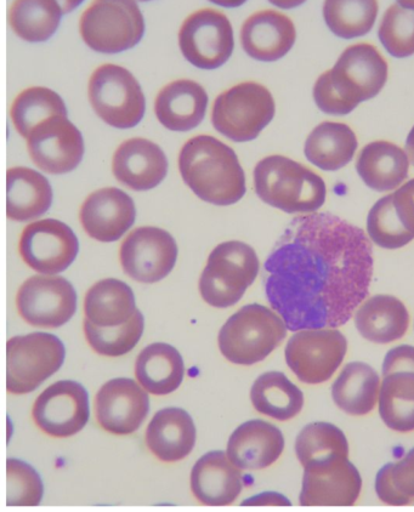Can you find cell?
<instances>
[{
	"mask_svg": "<svg viewBox=\"0 0 414 512\" xmlns=\"http://www.w3.org/2000/svg\"><path fill=\"white\" fill-rule=\"evenodd\" d=\"M265 293L288 331L344 326L370 292L365 232L328 213L294 219L265 261Z\"/></svg>",
	"mask_w": 414,
	"mask_h": 512,
	"instance_id": "6da1fadb",
	"label": "cell"
},
{
	"mask_svg": "<svg viewBox=\"0 0 414 512\" xmlns=\"http://www.w3.org/2000/svg\"><path fill=\"white\" fill-rule=\"evenodd\" d=\"M181 178L202 201L231 206L246 195V175L236 152L211 135H197L179 155Z\"/></svg>",
	"mask_w": 414,
	"mask_h": 512,
	"instance_id": "7a4b0ae2",
	"label": "cell"
},
{
	"mask_svg": "<svg viewBox=\"0 0 414 512\" xmlns=\"http://www.w3.org/2000/svg\"><path fill=\"white\" fill-rule=\"evenodd\" d=\"M255 192L269 206L287 214H314L326 202L321 176L285 156H269L254 169Z\"/></svg>",
	"mask_w": 414,
	"mask_h": 512,
	"instance_id": "3957f363",
	"label": "cell"
},
{
	"mask_svg": "<svg viewBox=\"0 0 414 512\" xmlns=\"http://www.w3.org/2000/svg\"><path fill=\"white\" fill-rule=\"evenodd\" d=\"M283 318L269 307L243 306L220 329L221 354L231 363L252 366L262 362L287 337Z\"/></svg>",
	"mask_w": 414,
	"mask_h": 512,
	"instance_id": "277c9868",
	"label": "cell"
},
{
	"mask_svg": "<svg viewBox=\"0 0 414 512\" xmlns=\"http://www.w3.org/2000/svg\"><path fill=\"white\" fill-rule=\"evenodd\" d=\"M258 273V255L251 246L238 241L220 243L202 272L198 284L201 297L218 309L235 305L257 280Z\"/></svg>",
	"mask_w": 414,
	"mask_h": 512,
	"instance_id": "5b68a950",
	"label": "cell"
},
{
	"mask_svg": "<svg viewBox=\"0 0 414 512\" xmlns=\"http://www.w3.org/2000/svg\"><path fill=\"white\" fill-rule=\"evenodd\" d=\"M79 32L90 49L118 54L140 43L145 20L136 0H93L79 20Z\"/></svg>",
	"mask_w": 414,
	"mask_h": 512,
	"instance_id": "8992f818",
	"label": "cell"
},
{
	"mask_svg": "<svg viewBox=\"0 0 414 512\" xmlns=\"http://www.w3.org/2000/svg\"><path fill=\"white\" fill-rule=\"evenodd\" d=\"M276 105L269 89L245 82L221 93L214 101L215 130L235 142L257 139L275 117Z\"/></svg>",
	"mask_w": 414,
	"mask_h": 512,
	"instance_id": "52a82bcc",
	"label": "cell"
},
{
	"mask_svg": "<svg viewBox=\"0 0 414 512\" xmlns=\"http://www.w3.org/2000/svg\"><path fill=\"white\" fill-rule=\"evenodd\" d=\"M88 96L96 115L117 129L134 128L144 118L143 89L127 68L106 64L89 79Z\"/></svg>",
	"mask_w": 414,
	"mask_h": 512,
	"instance_id": "ba28073f",
	"label": "cell"
},
{
	"mask_svg": "<svg viewBox=\"0 0 414 512\" xmlns=\"http://www.w3.org/2000/svg\"><path fill=\"white\" fill-rule=\"evenodd\" d=\"M66 350L56 335L32 333L11 338L7 344V389L25 395L59 371Z\"/></svg>",
	"mask_w": 414,
	"mask_h": 512,
	"instance_id": "9c48e42d",
	"label": "cell"
},
{
	"mask_svg": "<svg viewBox=\"0 0 414 512\" xmlns=\"http://www.w3.org/2000/svg\"><path fill=\"white\" fill-rule=\"evenodd\" d=\"M326 73L332 88L351 113L361 102L381 93L388 81V62L374 45L359 43L345 49L336 65Z\"/></svg>",
	"mask_w": 414,
	"mask_h": 512,
	"instance_id": "30bf717a",
	"label": "cell"
},
{
	"mask_svg": "<svg viewBox=\"0 0 414 512\" xmlns=\"http://www.w3.org/2000/svg\"><path fill=\"white\" fill-rule=\"evenodd\" d=\"M348 340L334 328L302 329L293 334L286 346L288 367L305 384L330 380L343 363Z\"/></svg>",
	"mask_w": 414,
	"mask_h": 512,
	"instance_id": "8fae6325",
	"label": "cell"
},
{
	"mask_svg": "<svg viewBox=\"0 0 414 512\" xmlns=\"http://www.w3.org/2000/svg\"><path fill=\"white\" fill-rule=\"evenodd\" d=\"M179 47L184 58L201 70L223 66L235 47L228 16L211 8L187 16L179 31Z\"/></svg>",
	"mask_w": 414,
	"mask_h": 512,
	"instance_id": "7c38bea8",
	"label": "cell"
},
{
	"mask_svg": "<svg viewBox=\"0 0 414 512\" xmlns=\"http://www.w3.org/2000/svg\"><path fill=\"white\" fill-rule=\"evenodd\" d=\"M16 306L22 320L31 326L59 328L75 316L77 293L64 277L33 276L17 292Z\"/></svg>",
	"mask_w": 414,
	"mask_h": 512,
	"instance_id": "4fadbf2b",
	"label": "cell"
},
{
	"mask_svg": "<svg viewBox=\"0 0 414 512\" xmlns=\"http://www.w3.org/2000/svg\"><path fill=\"white\" fill-rule=\"evenodd\" d=\"M177 259V242L169 232L158 227H139L119 249L123 271L140 283L162 281L173 271Z\"/></svg>",
	"mask_w": 414,
	"mask_h": 512,
	"instance_id": "5bb4252c",
	"label": "cell"
},
{
	"mask_svg": "<svg viewBox=\"0 0 414 512\" xmlns=\"http://www.w3.org/2000/svg\"><path fill=\"white\" fill-rule=\"evenodd\" d=\"M22 260L42 275H58L76 260L79 242L71 227L55 219L34 221L22 231Z\"/></svg>",
	"mask_w": 414,
	"mask_h": 512,
	"instance_id": "9a60e30c",
	"label": "cell"
},
{
	"mask_svg": "<svg viewBox=\"0 0 414 512\" xmlns=\"http://www.w3.org/2000/svg\"><path fill=\"white\" fill-rule=\"evenodd\" d=\"M89 395L73 380H61L45 389L32 408L34 423L44 434L56 438L72 437L89 420Z\"/></svg>",
	"mask_w": 414,
	"mask_h": 512,
	"instance_id": "2e32d148",
	"label": "cell"
},
{
	"mask_svg": "<svg viewBox=\"0 0 414 512\" xmlns=\"http://www.w3.org/2000/svg\"><path fill=\"white\" fill-rule=\"evenodd\" d=\"M26 140L33 163L45 173L67 174L82 162L83 135L67 116L45 119Z\"/></svg>",
	"mask_w": 414,
	"mask_h": 512,
	"instance_id": "e0dca14e",
	"label": "cell"
},
{
	"mask_svg": "<svg viewBox=\"0 0 414 512\" xmlns=\"http://www.w3.org/2000/svg\"><path fill=\"white\" fill-rule=\"evenodd\" d=\"M362 488L359 470L348 458L336 457L304 466L299 502L304 506H350Z\"/></svg>",
	"mask_w": 414,
	"mask_h": 512,
	"instance_id": "ac0fdd59",
	"label": "cell"
},
{
	"mask_svg": "<svg viewBox=\"0 0 414 512\" xmlns=\"http://www.w3.org/2000/svg\"><path fill=\"white\" fill-rule=\"evenodd\" d=\"M133 379L107 381L95 397L96 422L112 435L134 434L150 412V400Z\"/></svg>",
	"mask_w": 414,
	"mask_h": 512,
	"instance_id": "d6986e66",
	"label": "cell"
},
{
	"mask_svg": "<svg viewBox=\"0 0 414 512\" xmlns=\"http://www.w3.org/2000/svg\"><path fill=\"white\" fill-rule=\"evenodd\" d=\"M135 219L133 199L116 187L93 192L79 210L84 231L102 243L118 241L134 225Z\"/></svg>",
	"mask_w": 414,
	"mask_h": 512,
	"instance_id": "ffe728a7",
	"label": "cell"
},
{
	"mask_svg": "<svg viewBox=\"0 0 414 512\" xmlns=\"http://www.w3.org/2000/svg\"><path fill=\"white\" fill-rule=\"evenodd\" d=\"M112 172L129 189L149 191L166 179L168 159L155 142L141 138L130 139L124 141L113 155Z\"/></svg>",
	"mask_w": 414,
	"mask_h": 512,
	"instance_id": "44dd1931",
	"label": "cell"
},
{
	"mask_svg": "<svg viewBox=\"0 0 414 512\" xmlns=\"http://www.w3.org/2000/svg\"><path fill=\"white\" fill-rule=\"evenodd\" d=\"M296 41L293 21L276 10L254 13L241 28L242 48L257 61L274 62L285 58Z\"/></svg>",
	"mask_w": 414,
	"mask_h": 512,
	"instance_id": "7402d4cb",
	"label": "cell"
},
{
	"mask_svg": "<svg viewBox=\"0 0 414 512\" xmlns=\"http://www.w3.org/2000/svg\"><path fill=\"white\" fill-rule=\"evenodd\" d=\"M285 449V437L275 425L251 420L238 426L228 443L229 459L241 470H262L276 463Z\"/></svg>",
	"mask_w": 414,
	"mask_h": 512,
	"instance_id": "603a6c76",
	"label": "cell"
},
{
	"mask_svg": "<svg viewBox=\"0 0 414 512\" xmlns=\"http://www.w3.org/2000/svg\"><path fill=\"white\" fill-rule=\"evenodd\" d=\"M242 488L241 471L224 452L203 455L192 469L191 491L203 505H230L240 496Z\"/></svg>",
	"mask_w": 414,
	"mask_h": 512,
	"instance_id": "cb8c5ba5",
	"label": "cell"
},
{
	"mask_svg": "<svg viewBox=\"0 0 414 512\" xmlns=\"http://www.w3.org/2000/svg\"><path fill=\"white\" fill-rule=\"evenodd\" d=\"M207 106L208 94L201 84L179 79L158 93L155 113L163 127L173 132H189L202 123Z\"/></svg>",
	"mask_w": 414,
	"mask_h": 512,
	"instance_id": "d4e9b609",
	"label": "cell"
},
{
	"mask_svg": "<svg viewBox=\"0 0 414 512\" xmlns=\"http://www.w3.org/2000/svg\"><path fill=\"white\" fill-rule=\"evenodd\" d=\"M146 445L164 463L183 460L196 443V428L191 415L181 408H166L152 418L146 430Z\"/></svg>",
	"mask_w": 414,
	"mask_h": 512,
	"instance_id": "484cf974",
	"label": "cell"
},
{
	"mask_svg": "<svg viewBox=\"0 0 414 512\" xmlns=\"http://www.w3.org/2000/svg\"><path fill=\"white\" fill-rule=\"evenodd\" d=\"M356 170L370 189L377 192L393 191L408 178L410 158L393 142L374 141L362 149Z\"/></svg>",
	"mask_w": 414,
	"mask_h": 512,
	"instance_id": "4316f807",
	"label": "cell"
},
{
	"mask_svg": "<svg viewBox=\"0 0 414 512\" xmlns=\"http://www.w3.org/2000/svg\"><path fill=\"white\" fill-rule=\"evenodd\" d=\"M357 331L371 343L390 344L408 331L410 314L401 300L391 295H376L356 311Z\"/></svg>",
	"mask_w": 414,
	"mask_h": 512,
	"instance_id": "83f0119b",
	"label": "cell"
},
{
	"mask_svg": "<svg viewBox=\"0 0 414 512\" xmlns=\"http://www.w3.org/2000/svg\"><path fill=\"white\" fill-rule=\"evenodd\" d=\"M185 375V364L172 345L156 343L145 347L135 363V377L151 395L164 396L179 389Z\"/></svg>",
	"mask_w": 414,
	"mask_h": 512,
	"instance_id": "f1b7e54d",
	"label": "cell"
},
{
	"mask_svg": "<svg viewBox=\"0 0 414 512\" xmlns=\"http://www.w3.org/2000/svg\"><path fill=\"white\" fill-rule=\"evenodd\" d=\"M8 218L14 221H30L47 213L53 203V189L44 175L36 170L17 167L7 173Z\"/></svg>",
	"mask_w": 414,
	"mask_h": 512,
	"instance_id": "f546056e",
	"label": "cell"
},
{
	"mask_svg": "<svg viewBox=\"0 0 414 512\" xmlns=\"http://www.w3.org/2000/svg\"><path fill=\"white\" fill-rule=\"evenodd\" d=\"M381 392V379L371 366L362 362H351L334 381L332 397L343 412L364 417L377 406Z\"/></svg>",
	"mask_w": 414,
	"mask_h": 512,
	"instance_id": "4dcf8cb0",
	"label": "cell"
},
{
	"mask_svg": "<svg viewBox=\"0 0 414 512\" xmlns=\"http://www.w3.org/2000/svg\"><path fill=\"white\" fill-rule=\"evenodd\" d=\"M357 145L356 134L349 125L323 122L306 139L304 152L317 168L336 172L353 161Z\"/></svg>",
	"mask_w": 414,
	"mask_h": 512,
	"instance_id": "1f68e13d",
	"label": "cell"
},
{
	"mask_svg": "<svg viewBox=\"0 0 414 512\" xmlns=\"http://www.w3.org/2000/svg\"><path fill=\"white\" fill-rule=\"evenodd\" d=\"M136 310L132 288L116 278L95 283L85 294V318L99 327L121 326Z\"/></svg>",
	"mask_w": 414,
	"mask_h": 512,
	"instance_id": "d6a6232c",
	"label": "cell"
},
{
	"mask_svg": "<svg viewBox=\"0 0 414 512\" xmlns=\"http://www.w3.org/2000/svg\"><path fill=\"white\" fill-rule=\"evenodd\" d=\"M251 400L255 411L286 422L296 418L304 407V394L281 372H268L254 381Z\"/></svg>",
	"mask_w": 414,
	"mask_h": 512,
	"instance_id": "836d02e7",
	"label": "cell"
},
{
	"mask_svg": "<svg viewBox=\"0 0 414 512\" xmlns=\"http://www.w3.org/2000/svg\"><path fill=\"white\" fill-rule=\"evenodd\" d=\"M62 15L59 0H14L9 9V24L17 37L42 43L58 31Z\"/></svg>",
	"mask_w": 414,
	"mask_h": 512,
	"instance_id": "e575fe53",
	"label": "cell"
},
{
	"mask_svg": "<svg viewBox=\"0 0 414 512\" xmlns=\"http://www.w3.org/2000/svg\"><path fill=\"white\" fill-rule=\"evenodd\" d=\"M379 414L389 429L414 431V372L385 375L379 392Z\"/></svg>",
	"mask_w": 414,
	"mask_h": 512,
	"instance_id": "d590c367",
	"label": "cell"
},
{
	"mask_svg": "<svg viewBox=\"0 0 414 512\" xmlns=\"http://www.w3.org/2000/svg\"><path fill=\"white\" fill-rule=\"evenodd\" d=\"M378 0H325L323 19L330 31L342 39L366 36L376 24Z\"/></svg>",
	"mask_w": 414,
	"mask_h": 512,
	"instance_id": "8d00e7d4",
	"label": "cell"
},
{
	"mask_svg": "<svg viewBox=\"0 0 414 512\" xmlns=\"http://www.w3.org/2000/svg\"><path fill=\"white\" fill-rule=\"evenodd\" d=\"M54 116H67L65 102L54 90L44 87L22 91L10 110L16 132L25 139L39 123Z\"/></svg>",
	"mask_w": 414,
	"mask_h": 512,
	"instance_id": "74e56055",
	"label": "cell"
},
{
	"mask_svg": "<svg viewBox=\"0 0 414 512\" xmlns=\"http://www.w3.org/2000/svg\"><path fill=\"white\" fill-rule=\"evenodd\" d=\"M297 458L303 466L321 460L349 457V443L344 432L330 423H311L299 432Z\"/></svg>",
	"mask_w": 414,
	"mask_h": 512,
	"instance_id": "f35d334b",
	"label": "cell"
},
{
	"mask_svg": "<svg viewBox=\"0 0 414 512\" xmlns=\"http://www.w3.org/2000/svg\"><path fill=\"white\" fill-rule=\"evenodd\" d=\"M84 334L88 344L101 356L119 357L132 351L143 337L145 320L136 310L129 321L117 327H99L85 318Z\"/></svg>",
	"mask_w": 414,
	"mask_h": 512,
	"instance_id": "ab89813d",
	"label": "cell"
},
{
	"mask_svg": "<svg viewBox=\"0 0 414 512\" xmlns=\"http://www.w3.org/2000/svg\"><path fill=\"white\" fill-rule=\"evenodd\" d=\"M367 232L372 242L384 249H399L414 240V233L406 229L396 213L393 195L374 204L368 214Z\"/></svg>",
	"mask_w": 414,
	"mask_h": 512,
	"instance_id": "60d3db41",
	"label": "cell"
},
{
	"mask_svg": "<svg viewBox=\"0 0 414 512\" xmlns=\"http://www.w3.org/2000/svg\"><path fill=\"white\" fill-rule=\"evenodd\" d=\"M376 492L383 503L408 505L414 500V448L399 462L389 463L379 470Z\"/></svg>",
	"mask_w": 414,
	"mask_h": 512,
	"instance_id": "b9f144b4",
	"label": "cell"
},
{
	"mask_svg": "<svg viewBox=\"0 0 414 512\" xmlns=\"http://www.w3.org/2000/svg\"><path fill=\"white\" fill-rule=\"evenodd\" d=\"M378 37L394 58H410L414 54V11L398 3L390 5L379 26Z\"/></svg>",
	"mask_w": 414,
	"mask_h": 512,
	"instance_id": "7bdbcfd3",
	"label": "cell"
},
{
	"mask_svg": "<svg viewBox=\"0 0 414 512\" xmlns=\"http://www.w3.org/2000/svg\"><path fill=\"white\" fill-rule=\"evenodd\" d=\"M8 506H36L41 504L44 487L41 476L30 464L19 459L7 462Z\"/></svg>",
	"mask_w": 414,
	"mask_h": 512,
	"instance_id": "ee69618b",
	"label": "cell"
},
{
	"mask_svg": "<svg viewBox=\"0 0 414 512\" xmlns=\"http://www.w3.org/2000/svg\"><path fill=\"white\" fill-rule=\"evenodd\" d=\"M394 206L402 224L414 233V179L402 185L393 195Z\"/></svg>",
	"mask_w": 414,
	"mask_h": 512,
	"instance_id": "f6af8a7d",
	"label": "cell"
},
{
	"mask_svg": "<svg viewBox=\"0 0 414 512\" xmlns=\"http://www.w3.org/2000/svg\"><path fill=\"white\" fill-rule=\"evenodd\" d=\"M383 377L396 372H414V347L401 345L390 350L384 358Z\"/></svg>",
	"mask_w": 414,
	"mask_h": 512,
	"instance_id": "bcb514c9",
	"label": "cell"
},
{
	"mask_svg": "<svg viewBox=\"0 0 414 512\" xmlns=\"http://www.w3.org/2000/svg\"><path fill=\"white\" fill-rule=\"evenodd\" d=\"M242 505H291V502L280 493L265 492L249 498Z\"/></svg>",
	"mask_w": 414,
	"mask_h": 512,
	"instance_id": "7dc6e473",
	"label": "cell"
},
{
	"mask_svg": "<svg viewBox=\"0 0 414 512\" xmlns=\"http://www.w3.org/2000/svg\"><path fill=\"white\" fill-rule=\"evenodd\" d=\"M269 2L277 8L291 10L303 5L306 0H269Z\"/></svg>",
	"mask_w": 414,
	"mask_h": 512,
	"instance_id": "c3c4849f",
	"label": "cell"
},
{
	"mask_svg": "<svg viewBox=\"0 0 414 512\" xmlns=\"http://www.w3.org/2000/svg\"><path fill=\"white\" fill-rule=\"evenodd\" d=\"M59 3L65 15L75 10L78 7V5H81L83 3V0H59Z\"/></svg>",
	"mask_w": 414,
	"mask_h": 512,
	"instance_id": "681fc988",
	"label": "cell"
},
{
	"mask_svg": "<svg viewBox=\"0 0 414 512\" xmlns=\"http://www.w3.org/2000/svg\"><path fill=\"white\" fill-rule=\"evenodd\" d=\"M212 3L224 8H238L245 4L247 0H211Z\"/></svg>",
	"mask_w": 414,
	"mask_h": 512,
	"instance_id": "f907efd6",
	"label": "cell"
},
{
	"mask_svg": "<svg viewBox=\"0 0 414 512\" xmlns=\"http://www.w3.org/2000/svg\"><path fill=\"white\" fill-rule=\"evenodd\" d=\"M406 152H407L408 158H410V161L414 166V127L411 129L410 134H408V136H407Z\"/></svg>",
	"mask_w": 414,
	"mask_h": 512,
	"instance_id": "816d5d0a",
	"label": "cell"
},
{
	"mask_svg": "<svg viewBox=\"0 0 414 512\" xmlns=\"http://www.w3.org/2000/svg\"><path fill=\"white\" fill-rule=\"evenodd\" d=\"M402 8L414 11V0H396Z\"/></svg>",
	"mask_w": 414,
	"mask_h": 512,
	"instance_id": "f5cc1de1",
	"label": "cell"
}]
</instances>
